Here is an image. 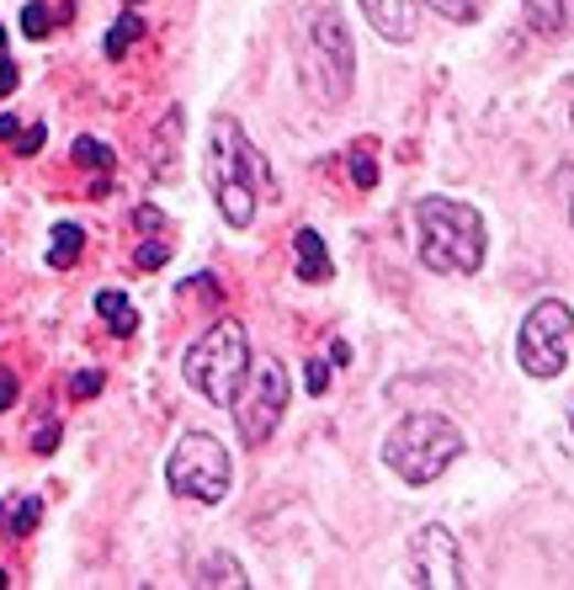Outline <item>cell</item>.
I'll return each instance as SVG.
<instances>
[{
	"label": "cell",
	"mask_w": 574,
	"mask_h": 590,
	"mask_svg": "<svg viewBox=\"0 0 574 590\" xmlns=\"http://www.w3.org/2000/svg\"><path fill=\"white\" fill-rule=\"evenodd\" d=\"M208 186H213V203H218V213H224L235 229H245V224L256 218V197H261V192H272V171H267L261 149L245 139L235 118L213 122Z\"/></svg>",
	"instance_id": "1"
},
{
	"label": "cell",
	"mask_w": 574,
	"mask_h": 590,
	"mask_svg": "<svg viewBox=\"0 0 574 590\" xmlns=\"http://www.w3.org/2000/svg\"><path fill=\"white\" fill-rule=\"evenodd\" d=\"M415 229H421V261L431 271H479L484 266V218L457 197H421L415 203Z\"/></svg>",
	"instance_id": "2"
},
{
	"label": "cell",
	"mask_w": 574,
	"mask_h": 590,
	"mask_svg": "<svg viewBox=\"0 0 574 590\" xmlns=\"http://www.w3.org/2000/svg\"><path fill=\"white\" fill-rule=\"evenodd\" d=\"M463 431H457V420L447 415H431V410H415L404 415L399 426L389 431V442H383V463H389L404 484H431V479H442L447 463L463 458Z\"/></svg>",
	"instance_id": "3"
},
{
	"label": "cell",
	"mask_w": 574,
	"mask_h": 590,
	"mask_svg": "<svg viewBox=\"0 0 574 590\" xmlns=\"http://www.w3.org/2000/svg\"><path fill=\"white\" fill-rule=\"evenodd\" d=\"M182 373L208 405L229 410L245 384V373H250V335H245L240 320H218L208 335H197V346L186 352Z\"/></svg>",
	"instance_id": "4"
},
{
	"label": "cell",
	"mask_w": 574,
	"mask_h": 590,
	"mask_svg": "<svg viewBox=\"0 0 574 590\" xmlns=\"http://www.w3.org/2000/svg\"><path fill=\"white\" fill-rule=\"evenodd\" d=\"M351 69H357V54H351V32L340 22L335 6H320L308 17V49H303V81L320 101H346L351 90Z\"/></svg>",
	"instance_id": "5"
},
{
	"label": "cell",
	"mask_w": 574,
	"mask_h": 590,
	"mask_svg": "<svg viewBox=\"0 0 574 590\" xmlns=\"http://www.w3.org/2000/svg\"><path fill=\"white\" fill-rule=\"evenodd\" d=\"M165 479H171V490L182 501L218 505L229 495V484H235V463H229V452H224L218 437L186 431L182 442H176V452H171V463H165Z\"/></svg>",
	"instance_id": "6"
},
{
	"label": "cell",
	"mask_w": 574,
	"mask_h": 590,
	"mask_svg": "<svg viewBox=\"0 0 574 590\" xmlns=\"http://www.w3.org/2000/svg\"><path fill=\"white\" fill-rule=\"evenodd\" d=\"M570 335H574V309L564 298H543L516 335V362L532 373V378H559L564 362H570Z\"/></svg>",
	"instance_id": "7"
},
{
	"label": "cell",
	"mask_w": 574,
	"mask_h": 590,
	"mask_svg": "<svg viewBox=\"0 0 574 590\" xmlns=\"http://www.w3.org/2000/svg\"><path fill=\"white\" fill-rule=\"evenodd\" d=\"M229 410H235V426H240L245 447L267 442L277 426H282V410H288V373H282V362H261V367H250Z\"/></svg>",
	"instance_id": "8"
},
{
	"label": "cell",
	"mask_w": 574,
	"mask_h": 590,
	"mask_svg": "<svg viewBox=\"0 0 574 590\" xmlns=\"http://www.w3.org/2000/svg\"><path fill=\"white\" fill-rule=\"evenodd\" d=\"M410 586L425 590H453L463 586V564H457V537L442 522H425L410 537Z\"/></svg>",
	"instance_id": "9"
},
{
	"label": "cell",
	"mask_w": 574,
	"mask_h": 590,
	"mask_svg": "<svg viewBox=\"0 0 574 590\" xmlns=\"http://www.w3.org/2000/svg\"><path fill=\"white\" fill-rule=\"evenodd\" d=\"M362 17L389 43H410L415 28H421V6L415 0H362Z\"/></svg>",
	"instance_id": "10"
},
{
	"label": "cell",
	"mask_w": 574,
	"mask_h": 590,
	"mask_svg": "<svg viewBox=\"0 0 574 590\" xmlns=\"http://www.w3.org/2000/svg\"><path fill=\"white\" fill-rule=\"evenodd\" d=\"M293 250H299V277H303V282H325V277H331L325 239L314 235V229H299V235H293Z\"/></svg>",
	"instance_id": "11"
},
{
	"label": "cell",
	"mask_w": 574,
	"mask_h": 590,
	"mask_svg": "<svg viewBox=\"0 0 574 590\" xmlns=\"http://www.w3.org/2000/svg\"><path fill=\"white\" fill-rule=\"evenodd\" d=\"M43 516V501L37 495H17V501H0V532L6 537H28Z\"/></svg>",
	"instance_id": "12"
},
{
	"label": "cell",
	"mask_w": 574,
	"mask_h": 590,
	"mask_svg": "<svg viewBox=\"0 0 574 590\" xmlns=\"http://www.w3.org/2000/svg\"><path fill=\"white\" fill-rule=\"evenodd\" d=\"M96 314H101V320L112 325V335H122V341L139 330V314H133V303H128L118 288H101V293H96Z\"/></svg>",
	"instance_id": "13"
},
{
	"label": "cell",
	"mask_w": 574,
	"mask_h": 590,
	"mask_svg": "<svg viewBox=\"0 0 574 590\" xmlns=\"http://www.w3.org/2000/svg\"><path fill=\"white\" fill-rule=\"evenodd\" d=\"M521 6H527V22L538 32H548V37H559L574 17V0H521Z\"/></svg>",
	"instance_id": "14"
},
{
	"label": "cell",
	"mask_w": 574,
	"mask_h": 590,
	"mask_svg": "<svg viewBox=\"0 0 574 590\" xmlns=\"http://www.w3.org/2000/svg\"><path fill=\"white\" fill-rule=\"evenodd\" d=\"M86 250V229L80 224H54V239H48V266H75Z\"/></svg>",
	"instance_id": "15"
},
{
	"label": "cell",
	"mask_w": 574,
	"mask_h": 590,
	"mask_svg": "<svg viewBox=\"0 0 574 590\" xmlns=\"http://www.w3.org/2000/svg\"><path fill=\"white\" fill-rule=\"evenodd\" d=\"M144 37V22H139V11H122L118 22H112V32H107V60H122L133 43Z\"/></svg>",
	"instance_id": "16"
},
{
	"label": "cell",
	"mask_w": 574,
	"mask_h": 590,
	"mask_svg": "<svg viewBox=\"0 0 574 590\" xmlns=\"http://www.w3.org/2000/svg\"><path fill=\"white\" fill-rule=\"evenodd\" d=\"M176 139H182V112L171 107V112H165V122H160V154L150 149V160H154V171H160V181H171V171H176V165H171V149H176Z\"/></svg>",
	"instance_id": "17"
},
{
	"label": "cell",
	"mask_w": 574,
	"mask_h": 590,
	"mask_svg": "<svg viewBox=\"0 0 574 590\" xmlns=\"http://www.w3.org/2000/svg\"><path fill=\"white\" fill-rule=\"evenodd\" d=\"M69 154H75V165H91V171H101V176H112V171H118V154H112L107 144H96V139H75Z\"/></svg>",
	"instance_id": "18"
},
{
	"label": "cell",
	"mask_w": 574,
	"mask_h": 590,
	"mask_svg": "<svg viewBox=\"0 0 574 590\" xmlns=\"http://www.w3.org/2000/svg\"><path fill=\"white\" fill-rule=\"evenodd\" d=\"M197 580H203V586H245V569L229 559V554H213L208 569H203Z\"/></svg>",
	"instance_id": "19"
},
{
	"label": "cell",
	"mask_w": 574,
	"mask_h": 590,
	"mask_svg": "<svg viewBox=\"0 0 574 590\" xmlns=\"http://www.w3.org/2000/svg\"><path fill=\"white\" fill-rule=\"evenodd\" d=\"M351 181H357V186H378V160H372L367 144L351 149Z\"/></svg>",
	"instance_id": "20"
},
{
	"label": "cell",
	"mask_w": 574,
	"mask_h": 590,
	"mask_svg": "<svg viewBox=\"0 0 574 590\" xmlns=\"http://www.w3.org/2000/svg\"><path fill=\"white\" fill-rule=\"evenodd\" d=\"M165 261H171V245H165V239H150V245L133 250V266H139V271H160Z\"/></svg>",
	"instance_id": "21"
},
{
	"label": "cell",
	"mask_w": 574,
	"mask_h": 590,
	"mask_svg": "<svg viewBox=\"0 0 574 590\" xmlns=\"http://www.w3.org/2000/svg\"><path fill=\"white\" fill-rule=\"evenodd\" d=\"M48 28H54L48 6H43V0H32L28 11H22V32H28V37H48Z\"/></svg>",
	"instance_id": "22"
},
{
	"label": "cell",
	"mask_w": 574,
	"mask_h": 590,
	"mask_svg": "<svg viewBox=\"0 0 574 590\" xmlns=\"http://www.w3.org/2000/svg\"><path fill=\"white\" fill-rule=\"evenodd\" d=\"M431 6H436V11L447 17V22H474L484 0H431Z\"/></svg>",
	"instance_id": "23"
},
{
	"label": "cell",
	"mask_w": 574,
	"mask_h": 590,
	"mask_svg": "<svg viewBox=\"0 0 574 590\" xmlns=\"http://www.w3.org/2000/svg\"><path fill=\"white\" fill-rule=\"evenodd\" d=\"M69 394H75V399H91V394H101V373H75V378H69Z\"/></svg>",
	"instance_id": "24"
},
{
	"label": "cell",
	"mask_w": 574,
	"mask_h": 590,
	"mask_svg": "<svg viewBox=\"0 0 574 590\" xmlns=\"http://www.w3.org/2000/svg\"><path fill=\"white\" fill-rule=\"evenodd\" d=\"M303 378H308V394H325V388H331V367H325V362H308Z\"/></svg>",
	"instance_id": "25"
},
{
	"label": "cell",
	"mask_w": 574,
	"mask_h": 590,
	"mask_svg": "<svg viewBox=\"0 0 574 590\" xmlns=\"http://www.w3.org/2000/svg\"><path fill=\"white\" fill-rule=\"evenodd\" d=\"M32 447H37V452H54V447H59V426H54V420H43V426H37V437H32Z\"/></svg>",
	"instance_id": "26"
},
{
	"label": "cell",
	"mask_w": 574,
	"mask_h": 590,
	"mask_svg": "<svg viewBox=\"0 0 574 590\" xmlns=\"http://www.w3.org/2000/svg\"><path fill=\"white\" fill-rule=\"evenodd\" d=\"M11 144H17V154H37V149H43V128H28V133H17Z\"/></svg>",
	"instance_id": "27"
},
{
	"label": "cell",
	"mask_w": 574,
	"mask_h": 590,
	"mask_svg": "<svg viewBox=\"0 0 574 590\" xmlns=\"http://www.w3.org/2000/svg\"><path fill=\"white\" fill-rule=\"evenodd\" d=\"M11 405H17V373L0 367V410H11Z\"/></svg>",
	"instance_id": "28"
},
{
	"label": "cell",
	"mask_w": 574,
	"mask_h": 590,
	"mask_svg": "<svg viewBox=\"0 0 574 590\" xmlns=\"http://www.w3.org/2000/svg\"><path fill=\"white\" fill-rule=\"evenodd\" d=\"M6 90H17V64L0 54V96H6Z\"/></svg>",
	"instance_id": "29"
},
{
	"label": "cell",
	"mask_w": 574,
	"mask_h": 590,
	"mask_svg": "<svg viewBox=\"0 0 574 590\" xmlns=\"http://www.w3.org/2000/svg\"><path fill=\"white\" fill-rule=\"evenodd\" d=\"M133 218H139V229H160V207H139Z\"/></svg>",
	"instance_id": "30"
},
{
	"label": "cell",
	"mask_w": 574,
	"mask_h": 590,
	"mask_svg": "<svg viewBox=\"0 0 574 590\" xmlns=\"http://www.w3.org/2000/svg\"><path fill=\"white\" fill-rule=\"evenodd\" d=\"M17 133H22V128H17V118H0V139H6V144H11Z\"/></svg>",
	"instance_id": "31"
},
{
	"label": "cell",
	"mask_w": 574,
	"mask_h": 590,
	"mask_svg": "<svg viewBox=\"0 0 574 590\" xmlns=\"http://www.w3.org/2000/svg\"><path fill=\"white\" fill-rule=\"evenodd\" d=\"M564 192H570V224H574V165L564 171Z\"/></svg>",
	"instance_id": "32"
},
{
	"label": "cell",
	"mask_w": 574,
	"mask_h": 590,
	"mask_svg": "<svg viewBox=\"0 0 574 590\" xmlns=\"http://www.w3.org/2000/svg\"><path fill=\"white\" fill-rule=\"evenodd\" d=\"M0 586H11V575H6V569H0Z\"/></svg>",
	"instance_id": "33"
},
{
	"label": "cell",
	"mask_w": 574,
	"mask_h": 590,
	"mask_svg": "<svg viewBox=\"0 0 574 590\" xmlns=\"http://www.w3.org/2000/svg\"><path fill=\"white\" fill-rule=\"evenodd\" d=\"M0 54H6V32H0Z\"/></svg>",
	"instance_id": "34"
},
{
	"label": "cell",
	"mask_w": 574,
	"mask_h": 590,
	"mask_svg": "<svg viewBox=\"0 0 574 590\" xmlns=\"http://www.w3.org/2000/svg\"><path fill=\"white\" fill-rule=\"evenodd\" d=\"M570 420H574V415H570Z\"/></svg>",
	"instance_id": "35"
}]
</instances>
